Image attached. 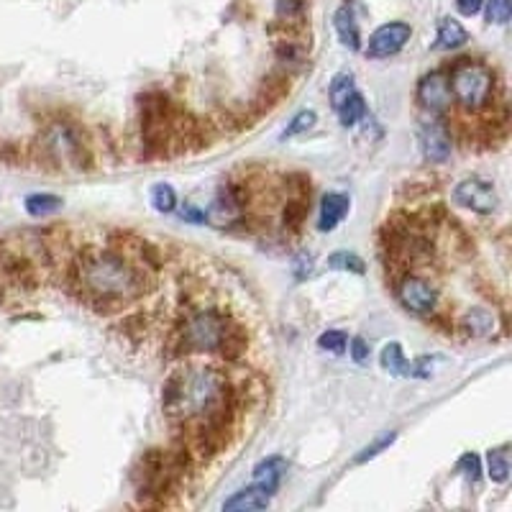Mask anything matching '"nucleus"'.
Returning <instances> with one entry per match:
<instances>
[{
    "mask_svg": "<svg viewBox=\"0 0 512 512\" xmlns=\"http://www.w3.org/2000/svg\"><path fill=\"white\" fill-rule=\"evenodd\" d=\"M413 36V26L405 24V21H390V24H382L372 36H369L364 54L369 59H387L392 54L402 52L405 44Z\"/></svg>",
    "mask_w": 512,
    "mask_h": 512,
    "instance_id": "nucleus-8",
    "label": "nucleus"
},
{
    "mask_svg": "<svg viewBox=\"0 0 512 512\" xmlns=\"http://www.w3.org/2000/svg\"><path fill=\"white\" fill-rule=\"evenodd\" d=\"M456 205L466 210H474L479 216H489L495 213L497 205H500V198H497V190L492 182L482 180V177H469V180H461L459 185L451 192Z\"/></svg>",
    "mask_w": 512,
    "mask_h": 512,
    "instance_id": "nucleus-6",
    "label": "nucleus"
},
{
    "mask_svg": "<svg viewBox=\"0 0 512 512\" xmlns=\"http://www.w3.org/2000/svg\"><path fill=\"white\" fill-rule=\"evenodd\" d=\"M495 315L489 313L487 308H472L466 310L464 318H461V328H464L469 336L474 338H487L495 333Z\"/></svg>",
    "mask_w": 512,
    "mask_h": 512,
    "instance_id": "nucleus-18",
    "label": "nucleus"
},
{
    "mask_svg": "<svg viewBox=\"0 0 512 512\" xmlns=\"http://www.w3.org/2000/svg\"><path fill=\"white\" fill-rule=\"evenodd\" d=\"M303 0H277V18L282 24H297L303 21Z\"/></svg>",
    "mask_w": 512,
    "mask_h": 512,
    "instance_id": "nucleus-29",
    "label": "nucleus"
},
{
    "mask_svg": "<svg viewBox=\"0 0 512 512\" xmlns=\"http://www.w3.org/2000/svg\"><path fill=\"white\" fill-rule=\"evenodd\" d=\"M287 472V461L282 456H267L259 464L254 466V479L251 484H256L259 489H264L269 497L277 495V489L282 487V479Z\"/></svg>",
    "mask_w": 512,
    "mask_h": 512,
    "instance_id": "nucleus-13",
    "label": "nucleus"
},
{
    "mask_svg": "<svg viewBox=\"0 0 512 512\" xmlns=\"http://www.w3.org/2000/svg\"><path fill=\"white\" fill-rule=\"evenodd\" d=\"M418 103L431 116H441L451 108L454 98H451V85H448L446 70H433L428 75L420 77L418 82Z\"/></svg>",
    "mask_w": 512,
    "mask_h": 512,
    "instance_id": "nucleus-10",
    "label": "nucleus"
},
{
    "mask_svg": "<svg viewBox=\"0 0 512 512\" xmlns=\"http://www.w3.org/2000/svg\"><path fill=\"white\" fill-rule=\"evenodd\" d=\"M469 41V31L456 21V18H441L438 21L436 41H433V49L436 52H454V49L464 47Z\"/></svg>",
    "mask_w": 512,
    "mask_h": 512,
    "instance_id": "nucleus-16",
    "label": "nucleus"
},
{
    "mask_svg": "<svg viewBox=\"0 0 512 512\" xmlns=\"http://www.w3.org/2000/svg\"><path fill=\"white\" fill-rule=\"evenodd\" d=\"M41 149L52 159L57 167H77L82 169V159H85V146H82L80 136L67 123H52V126L41 134Z\"/></svg>",
    "mask_w": 512,
    "mask_h": 512,
    "instance_id": "nucleus-5",
    "label": "nucleus"
},
{
    "mask_svg": "<svg viewBox=\"0 0 512 512\" xmlns=\"http://www.w3.org/2000/svg\"><path fill=\"white\" fill-rule=\"evenodd\" d=\"M333 26H336V34L338 39H341V44H344L346 49H351V52H359L361 29H359V21H356L354 8H351L349 3L338 8L336 16H333Z\"/></svg>",
    "mask_w": 512,
    "mask_h": 512,
    "instance_id": "nucleus-15",
    "label": "nucleus"
},
{
    "mask_svg": "<svg viewBox=\"0 0 512 512\" xmlns=\"http://www.w3.org/2000/svg\"><path fill=\"white\" fill-rule=\"evenodd\" d=\"M456 472H461L469 482L477 484L479 479H482V459L469 451V454H464L459 461H456Z\"/></svg>",
    "mask_w": 512,
    "mask_h": 512,
    "instance_id": "nucleus-30",
    "label": "nucleus"
},
{
    "mask_svg": "<svg viewBox=\"0 0 512 512\" xmlns=\"http://www.w3.org/2000/svg\"><path fill=\"white\" fill-rule=\"evenodd\" d=\"M397 300L413 315H433L438 308V290L418 274H405L397 285Z\"/></svg>",
    "mask_w": 512,
    "mask_h": 512,
    "instance_id": "nucleus-7",
    "label": "nucleus"
},
{
    "mask_svg": "<svg viewBox=\"0 0 512 512\" xmlns=\"http://www.w3.org/2000/svg\"><path fill=\"white\" fill-rule=\"evenodd\" d=\"M395 441H397V433H384L382 438H377L372 446H367L359 456H356V464H367L369 459H377V456L382 454V451H387V448H390Z\"/></svg>",
    "mask_w": 512,
    "mask_h": 512,
    "instance_id": "nucleus-32",
    "label": "nucleus"
},
{
    "mask_svg": "<svg viewBox=\"0 0 512 512\" xmlns=\"http://www.w3.org/2000/svg\"><path fill=\"white\" fill-rule=\"evenodd\" d=\"M456 8L461 16H477L484 8V0H456Z\"/></svg>",
    "mask_w": 512,
    "mask_h": 512,
    "instance_id": "nucleus-36",
    "label": "nucleus"
},
{
    "mask_svg": "<svg viewBox=\"0 0 512 512\" xmlns=\"http://www.w3.org/2000/svg\"><path fill=\"white\" fill-rule=\"evenodd\" d=\"M231 397L228 382L218 369L192 367L177 372L164 382L162 408L164 413L180 420H203Z\"/></svg>",
    "mask_w": 512,
    "mask_h": 512,
    "instance_id": "nucleus-1",
    "label": "nucleus"
},
{
    "mask_svg": "<svg viewBox=\"0 0 512 512\" xmlns=\"http://www.w3.org/2000/svg\"><path fill=\"white\" fill-rule=\"evenodd\" d=\"M349 210H351L349 195H344V192H326L323 200H320L318 231L323 233L336 231V228L344 223V218L349 216Z\"/></svg>",
    "mask_w": 512,
    "mask_h": 512,
    "instance_id": "nucleus-12",
    "label": "nucleus"
},
{
    "mask_svg": "<svg viewBox=\"0 0 512 512\" xmlns=\"http://www.w3.org/2000/svg\"><path fill=\"white\" fill-rule=\"evenodd\" d=\"M338 121H341V126L344 128H354L356 123H361L364 118L369 116L367 113V103H364V95L361 93H354L349 100H346L341 108H338Z\"/></svg>",
    "mask_w": 512,
    "mask_h": 512,
    "instance_id": "nucleus-21",
    "label": "nucleus"
},
{
    "mask_svg": "<svg viewBox=\"0 0 512 512\" xmlns=\"http://www.w3.org/2000/svg\"><path fill=\"white\" fill-rule=\"evenodd\" d=\"M305 216H308V205L303 200H290L282 210V223H285L287 231H297V228L303 226Z\"/></svg>",
    "mask_w": 512,
    "mask_h": 512,
    "instance_id": "nucleus-28",
    "label": "nucleus"
},
{
    "mask_svg": "<svg viewBox=\"0 0 512 512\" xmlns=\"http://www.w3.org/2000/svg\"><path fill=\"white\" fill-rule=\"evenodd\" d=\"M420 149H423V157L431 164H443L451 152H454V141L448 134V126L441 118H431L420 126Z\"/></svg>",
    "mask_w": 512,
    "mask_h": 512,
    "instance_id": "nucleus-11",
    "label": "nucleus"
},
{
    "mask_svg": "<svg viewBox=\"0 0 512 512\" xmlns=\"http://www.w3.org/2000/svg\"><path fill=\"white\" fill-rule=\"evenodd\" d=\"M313 264H315V256L310 251H297L295 259H292V277L297 282L308 280L310 274H313Z\"/></svg>",
    "mask_w": 512,
    "mask_h": 512,
    "instance_id": "nucleus-33",
    "label": "nucleus"
},
{
    "mask_svg": "<svg viewBox=\"0 0 512 512\" xmlns=\"http://www.w3.org/2000/svg\"><path fill=\"white\" fill-rule=\"evenodd\" d=\"M228 318L216 308L195 310L185 318L180 328V354H200V351H218L228 331Z\"/></svg>",
    "mask_w": 512,
    "mask_h": 512,
    "instance_id": "nucleus-4",
    "label": "nucleus"
},
{
    "mask_svg": "<svg viewBox=\"0 0 512 512\" xmlns=\"http://www.w3.org/2000/svg\"><path fill=\"white\" fill-rule=\"evenodd\" d=\"M205 221H210L216 228L239 226L244 221V190L236 185H223L216 200L210 203Z\"/></svg>",
    "mask_w": 512,
    "mask_h": 512,
    "instance_id": "nucleus-9",
    "label": "nucleus"
},
{
    "mask_svg": "<svg viewBox=\"0 0 512 512\" xmlns=\"http://www.w3.org/2000/svg\"><path fill=\"white\" fill-rule=\"evenodd\" d=\"M346 349H349V354H351V359H354V364H367V361H369L367 338H361V336L351 338Z\"/></svg>",
    "mask_w": 512,
    "mask_h": 512,
    "instance_id": "nucleus-34",
    "label": "nucleus"
},
{
    "mask_svg": "<svg viewBox=\"0 0 512 512\" xmlns=\"http://www.w3.org/2000/svg\"><path fill=\"white\" fill-rule=\"evenodd\" d=\"M448 85H451V98L459 103L464 111L477 113L492 103L495 95V72L487 64L477 59H459L448 70Z\"/></svg>",
    "mask_w": 512,
    "mask_h": 512,
    "instance_id": "nucleus-3",
    "label": "nucleus"
},
{
    "mask_svg": "<svg viewBox=\"0 0 512 512\" xmlns=\"http://www.w3.org/2000/svg\"><path fill=\"white\" fill-rule=\"evenodd\" d=\"M346 346H349V333L338 331V328H331V331L318 336V349L331 351V354H344Z\"/></svg>",
    "mask_w": 512,
    "mask_h": 512,
    "instance_id": "nucleus-27",
    "label": "nucleus"
},
{
    "mask_svg": "<svg viewBox=\"0 0 512 512\" xmlns=\"http://www.w3.org/2000/svg\"><path fill=\"white\" fill-rule=\"evenodd\" d=\"M510 448L500 446V448H489L487 451V474L492 482L505 484L510 479Z\"/></svg>",
    "mask_w": 512,
    "mask_h": 512,
    "instance_id": "nucleus-20",
    "label": "nucleus"
},
{
    "mask_svg": "<svg viewBox=\"0 0 512 512\" xmlns=\"http://www.w3.org/2000/svg\"><path fill=\"white\" fill-rule=\"evenodd\" d=\"M328 267L338 269V272H351V274H364L367 272V264L361 256H356L354 251H336V254L328 256Z\"/></svg>",
    "mask_w": 512,
    "mask_h": 512,
    "instance_id": "nucleus-24",
    "label": "nucleus"
},
{
    "mask_svg": "<svg viewBox=\"0 0 512 512\" xmlns=\"http://www.w3.org/2000/svg\"><path fill=\"white\" fill-rule=\"evenodd\" d=\"M272 497L259 489L256 484H249V487H241L239 492H233L226 502H223V512H259L267 510Z\"/></svg>",
    "mask_w": 512,
    "mask_h": 512,
    "instance_id": "nucleus-14",
    "label": "nucleus"
},
{
    "mask_svg": "<svg viewBox=\"0 0 512 512\" xmlns=\"http://www.w3.org/2000/svg\"><path fill=\"white\" fill-rule=\"evenodd\" d=\"M152 205L157 213H172L177 208V192L167 182H159L152 187Z\"/></svg>",
    "mask_w": 512,
    "mask_h": 512,
    "instance_id": "nucleus-26",
    "label": "nucleus"
},
{
    "mask_svg": "<svg viewBox=\"0 0 512 512\" xmlns=\"http://www.w3.org/2000/svg\"><path fill=\"white\" fill-rule=\"evenodd\" d=\"M487 3V21L489 24L505 26L512 18V3L510 0H484Z\"/></svg>",
    "mask_w": 512,
    "mask_h": 512,
    "instance_id": "nucleus-31",
    "label": "nucleus"
},
{
    "mask_svg": "<svg viewBox=\"0 0 512 512\" xmlns=\"http://www.w3.org/2000/svg\"><path fill=\"white\" fill-rule=\"evenodd\" d=\"M218 351H221L223 359H228V361L239 359V356L246 351V333L241 331L239 326H231L226 331V336H223V341H221V346H218Z\"/></svg>",
    "mask_w": 512,
    "mask_h": 512,
    "instance_id": "nucleus-23",
    "label": "nucleus"
},
{
    "mask_svg": "<svg viewBox=\"0 0 512 512\" xmlns=\"http://www.w3.org/2000/svg\"><path fill=\"white\" fill-rule=\"evenodd\" d=\"M356 93V85H354V77L349 72H338L336 77L331 80V88H328V98H331L333 111H338L351 95Z\"/></svg>",
    "mask_w": 512,
    "mask_h": 512,
    "instance_id": "nucleus-22",
    "label": "nucleus"
},
{
    "mask_svg": "<svg viewBox=\"0 0 512 512\" xmlns=\"http://www.w3.org/2000/svg\"><path fill=\"white\" fill-rule=\"evenodd\" d=\"M379 364L392 377H410V361L405 356L402 344H397V341H387L382 346V351H379Z\"/></svg>",
    "mask_w": 512,
    "mask_h": 512,
    "instance_id": "nucleus-17",
    "label": "nucleus"
},
{
    "mask_svg": "<svg viewBox=\"0 0 512 512\" xmlns=\"http://www.w3.org/2000/svg\"><path fill=\"white\" fill-rule=\"evenodd\" d=\"M26 205V213H29L31 218H47V216H54V213H59L62 210V198H57V195H49V192H34V195H29V198L24 200Z\"/></svg>",
    "mask_w": 512,
    "mask_h": 512,
    "instance_id": "nucleus-19",
    "label": "nucleus"
},
{
    "mask_svg": "<svg viewBox=\"0 0 512 512\" xmlns=\"http://www.w3.org/2000/svg\"><path fill=\"white\" fill-rule=\"evenodd\" d=\"M77 285L85 295H90L95 303H118V300H131L141 292L139 272L131 267L128 259H123L116 251H98V254H85L75 267Z\"/></svg>",
    "mask_w": 512,
    "mask_h": 512,
    "instance_id": "nucleus-2",
    "label": "nucleus"
},
{
    "mask_svg": "<svg viewBox=\"0 0 512 512\" xmlns=\"http://www.w3.org/2000/svg\"><path fill=\"white\" fill-rule=\"evenodd\" d=\"M180 218L185 223H192V226H200V223H205V210H200L198 205L185 203L180 208Z\"/></svg>",
    "mask_w": 512,
    "mask_h": 512,
    "instance_id": "nucleus-35",
    "label": "nucleus"
},
{
    "mask_svg": "<svg viewBox=\"0 0 512 512\" xmlns=\"http://www.w3.org/2000/svg\"><path fill=\"white\" fill-rule=\"evenodd\" d=\"M318 123V113L315 111H300L295 113V118H292L290 123H287V128L280 134L282 141H290V139H297V136L308 134L310 128Z\"/></svg>",
    "mask_w": 512,
    "mask_h": 512,
    "instance_id": "nucleus-25",
    "label": "nucleus"
}]
</instances>
